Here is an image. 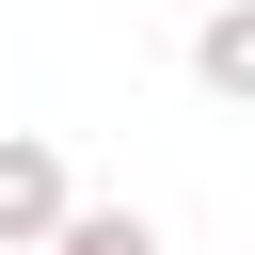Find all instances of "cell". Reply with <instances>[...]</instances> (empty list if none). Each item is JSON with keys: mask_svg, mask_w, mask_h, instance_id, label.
Returning <instances> with one entry per match:
<instances>
[{"mask_svg": "<svg viewBox=\"0 0 255 255\" xmlns=\"http://www.w3.org/2000/svg\"><path fill=\"white\" fill-rule=\"evenodd\" d=\"M191 80H207L223 112H255V0H207V32H191Z\"/></svg>", "mask_w": 255, "mask_h": 255, "instance_id": "2", "label": "cell"}, {"mask_svg": "<svg viewBox=\"0 0 255 255\" xmlns=\"http://www.w3.org/2000/svg\"><path fill=\"white\" fill-rule=\"evenodd\" d=\"M64 223H80V191H64V143L0 128V255H64Z\"/></svg>", "mask_w": 255, "mask_h": 255, "instance_id": "1", "label": "cell"}, {"mask_svg": "<svg viewBox=\"0 0 255 255\" xmlns=\"http://www.w3.org/2000/svg\"><path fill=\"white\" fill-rule=\"evenodd\" d=\"M64 255H159V223H143V207H80V223H64Z\"/></svg>", "mask_w": 255, "mask_h": 255, "instance_id": "3", "label": "cell"}]
</instances>
